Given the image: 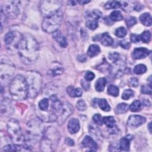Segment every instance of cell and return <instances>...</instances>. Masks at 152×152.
<instances>
[{
	"instance_id": "obj_1",
	"label": "cell",
	"mask_w": 152,
	"mask_h": 152,
	"mask_svg": "<svg viewBox=\"0 0 152 152\" xmlns=\"http://www.w3.org/2000/svg\"><path fill=\"white\" fill-rule=\"evenodd\" d=\"M18 53L23 63L27 65L32 64L39 57V45L31 34H23L18 46Z\"/></svg>"
},
{
	"instance_id": "obj_2",
	"label": "cell",
	"mask_w": 152,
	"mask_h": 152,
	"mask_svg": "<svg viewBox=\"0 0 152 152\" xmlns=\"http://www.w3.org/2000/svg\"><path fill=\"white\" fill-rule=\"evenodd\" d=\"M43 124L38 118L32 119L27 122V131L24 135V144L28 148L34 145L43 134Z\"/></svg>"
},
{
	"instance_id": "obj_3",
	"label": "cell",
	"mask_w": 152,
	"mask_h": 152,
	"mask_svg": "<svg viewBox=\"0 0 152 152\" xmlns=\"http://www.w3.org/2000/svg\"><path fill=\"white\" fill-rule=\"evenodd\" d=\"M10 93L15 100H25L28 97V86L26 78L17 75L10 84Z\"/></svg>"
},
{
	"instance_id": "obj_4",
	"label": "cell",
	"mask_w": 152,
	"mask_h": 152,
	"mask_svg": "<svg viewBox=\"0 0 152 152\" xmlns=\"http://www.w3.org/2000/svg\"><path fill=\"white\" fill-rule=\"evenodd\" d=\"M59 139L60 134L58 131L53 126L48 127L43 132L41 139V150L46 152L55 150L58 145Z\"/></svg>"
},
{
	"instance_id": "obj_5",
	"label": "cell",
	"mask_w": 152,
	"mask_h": 152,
	"mask_svg": "<svg viewBox=\"0 0 152 152\" xmlns=\"http://www.w3.org/2000/svg\"><path fill=\"white\" fill-rule=\"evenodd\" d=\"M26 80L28 86V97H36L42 88V75L37 71H29L26 73Z\"/></svg>"
},
{
	"instance_id": "obj_6",
	"label": "cell",
	"mask_w": 152,
	"mask_h": 152,
	"mask_svg": "<svg viewBox=\"0 0 152 152\" xmlns=\"http://www.w3.org/2000/svg\"><path fill=\"white\" fill-rule=\"evenodd\" d=\"M62 20V13L59 10L58 12L46 16L42 22L43 30L49 33L58 31Z\"/></svg>"
},
{
	"instance_id": "obj_7",
	"label": "cell",
	"mask_w": 152,
	"mask_h": 152,
	"mask_svg": "<svg viewBox=\"0 0 152 152\" xmlns=\"http://www.w3.org/2000/svg\"><path fill=\"white\" fill-rule=\"evenodd\" d=\"M7 130L14 144H24V135L22 133L19 122L15 119H11L7 124Z\"/></svg>"
},
{
	"instance_id": "obj_8",
	"label": "cell",
	"mask_w": 152,
	"mask_h": 152,
	"mask_svg": "<svg viewBox=\"0 0 152 152\" xmlns=\"http://www.w3.org/2000/svg\"><path fill=\"white\" fill-rule=\"evenodd\" d=\"M23 34L16 31H11L7 33L4 37V42L9 53H14L18 52L20 42Z\"/></svg>"
},
{
	"instance_id": "obj_9",
	"label": "cell",
	"mask_w": 152,
	"mask_h": 152,
	"mask_svg": "<svg viewBox=\"0 0 152 152\" xmlns=\"http://www.w3.org/2000/svg\"><path fill=\"white\" fill-rule=\"evenodd\" d=\"M15 72L14 65L8 62L1 63L0 65V78L1 85H7L11 81V78Z\"/></svg>"
},
{
	"instance_id": "obj_10",
	"label": "cell",
	"mask_w": 152,
	"mask_h": 152,
	"mask_svg": "<svg viewBox=\"0 0 152 152\" xmlns=\"http://www.w3.org/2000/svg\"><path fill=\"white\" fill-rule=\"evenodd\" d=\"M4 4L1 5V12L4 15L10 18H15L20 14V7L18 6L20 2L15 1H5Z\"/></svg>"
},
{
	"instance_id": "obj_11",
	"label": "cell",
	"mask_w": 152,
	"mask_h": 152,
	"mask_svg": "<svg viewBox=\"0 0 152 152\" xmlns=\"http://www.w3.org/2000/svg\"><path fill=\"white\" fill-rule=\"evenodd\" d=\"M61 5L60 1H42L40 4V11L45 17L59 11Z\"/></svg>"
},
{
	"instance_id": "obj_12",
	"label": "cell",
	"mask_w": 152,
	"mask_h": 152,
	"mask_svg": "<svg viewBox=\"0 0 152 152\" xmlns=\"http://www.w3.org/2000/svg\"><path fill=\"white\" fill-rule=\"evenodd\" d=\"M64 107L60 116L57 118L56 122L59 125L62 124L73 112L74 109L72 106L67 102H63Z\"/></svg>"
},
{
	"instance_id": "obj_13",
	"label": "cell",
	"mask_w": 152,
	"mask_h": 152,
	"mask_svg": "<svg viewBox=\"0 0 152 152\" xmlns=\"http://www.w3.org/2000/svg\"><path fill=\"white\" fill-rule=\"evenodd\" d=\"M145 121V118L142 116L131 115L128 119L127 124L131 128H137L144 124Z\"/></svg>"
},
{
	"instance_id": "obj_14",
	"label": "cell",
	"mask_w": 152,
	"mask_h": 152,
	"mask_svg": "<svg viewBox=\"0 0 152 152\" xmlns=\"http://www.w3.org/2000/svg\"><path fill=\"white\" fill-rule=\"evenodd\" d=\"M150 53V50L145 48H137L134 49L132 56L134 59H140L145 58Z\"/></svg>"
},
{
	"instance_id": "obj_15",
	"label": "cell",
	"mask_w": 152,
	"mask_h": 152,
	"mask_svg": "<svg viewBox=\"0 0 152 152\" xmlns=\"http://www.w3.org/2000/svg\"><path fill=\"white\" fill-rule=\"evenodd\" d=\"M52 37L53 39L62 47L65 48L66 47L68 43L65 36L59 31H56L52 33Z\"/></svg>"
},
{
	"instance_id": "obj_16",
	"label": "cell",
	"mask_w": 152,
	"mask_h": 152,
	"mask_svg": "<svg viewBox=\"0 0 152 152\" xmlns=\"http://www.w3.org/2000/svg\"><path fill=\"white\" fill-rule=\"evenodd\" d=\"M131 135H128L121 138L119 142V148L122 151H128L129 150L130 141L134 138Z\"/></svg>"
},
{
	"instance_id": "obj_17",
	"label": "cell",
	"mask_w": 152,
	"mask_h": 152,
	"mask_svg": "<svg viewBox=\"0 0 152 152\" xmlns=\"http://www.w3.org/2000/svg\"><path fill=\"white\" fill-rule=\"evenodd\" d=\"M82 143L85 147L88 148L90 151H95L98 148L97 144L93 138L89 136H86L83 139Z\"/></svg>"
},
{
	"instance_id": "obj_18",
	"label": "cell",
	"mask_w": 152,
	"mask_h": 152,
	"mask_svg": "<svg viewBox=\"0 0 152 152\" xmlns=\"http://www.w3.org/2000/svg\"><path fill=\"white\" fill-rule=\"evenodd\" d=\"M80 124L78 119L72 118L70 119L68 124V129L71 134H75L80 129Z\"/></svg>"
},
{
	"instance_id": "obj_19",
	"label": "cell",
	"mask_w": 152,
	"mask_h": 152,
	"mask_svg": "<svg viewBox=\"0 0 152 152\" xmlns=\"http://www.w3.org/2000/svg\"><path fill=\"white\" fill-rule=\"evenodd\" d=\"M99 40L100 41L101 43L106 46H111L113 43V39L109 36L107 33H104L100 36Z\"/></svg>"
},
{
	"instance_id": "obj_20",
	"label": "cell",
	"mask_w": 152,
	"mask_h": 152,
	"mask_svg": "<svg viewBox=\"0 0 152 152\" xmlns=\"http://www.w3.org/2000/svg\"><path fill=\"white\" fill-rule=\"evenodd\" d=\"M89 132L90 134L96 139L97 140H100L102 138V133L100 130V129L96 126V125H90L89 128Z\"/></svg>"
},
{
	"instance_id": "obj_21",
	"label": "cell",
	"mask_w": 152,
	"mask_h": 152,
	"mask_svg": "<svg viewBox=\"0 0 152 152\" xmlns=\"http://www.w3.org/2000/svg\"><path fill=\"white\" fill-rule=\"evenodd\" d=\"M121 7L126 12H131L135 9V2L131 1H120Z\"/></svg>"
},
{
	"instance_id": "obj_22",
	"label": "cell",
	"mask_w": 152,
	"mask_h": 152,
	"mask_svg": "<svg viewBox=\"0 0 152 152\" xmlns=\"http://www.w3.org/2000/svg\"><path fill=\"white\" fill-rule=\"evenodd\" d=\"M141 23L145 26H150L151 25V17L150 13L145 12L140 17Z\"/></svg>"
},
{
	"instance_id": "obj_23",
	"label": "cell",
	"mask_w": 152,
	"mask_h": 152,
	"mask_svg": "<svg viewBox=\"0 0 152 152\" xmlns=\"http://www.w3.org/2000/svg\"><path fill=\"white\" fill-rule=\"evenodd\" d=\"M100 52V49L97 45H91L89 46L87 50V55L90 57H94Z\"/></svg>"
},
{
	"instance_id": "obj_24",
	"label": "cell",
	"mask_w": 152,
	"mask_h": 152,
	"mask_svg": "<svg viewBox=\"0 0 152 152\" xmlns=\"http://www.w3.org/2000/svg\"><path fill=\"white\" fill-rule=\"evenodd\" d=\"M106 83V79L104 78H100L97 79L95 84V88L97 91H103L104 89Z\"/></svg>"
},
{
	"instance_id": "obj_25",
	"label": "cell",
	"mask_w": 152,
	"mask_h": 152,
	"mask_svg": "<svg viewBox=\"0 0 152 152\" xmlns=\"http://www.w3.org/2000/svg\"><path fill=\"white\" fill-rule=\"evenodd\" d=\"M64 71V69L61 66H55L54 68L49 69L48 71V74L50 76L55 77L58 75L61 74Z\"/></svg>"
},
{
	"instance_id": "obj_26",
	"label": "cell",
	"mask_w": 152,
	"mask_h": 152,
	"mask_svg": "<svg viewBox=\"0 0 152 152\" xmlns=\"http://www.w3.org/2000/svg\"><path fill=\"white\" fill-rule=\"evenodd\" d=\"M86 14L87 17H91L93 18V20H95L99 19L102 15V12L99 11L98 10H94L91 11H88Z\"/></svg>"
},
{
	"instance_id": "obj_27",
	"label": "cell",
	"mask_w": 152,
	"mask_h": 152,
	"mask_svg": "<svg viewBox=\"0 0 152 152\" xmlns=\"http://www.w3.org/2000/svg\"><path fill=\"white\" fill-rule=\"evenodd\" d=\"M98 104L99 107L103 111L108 112L110 110V107L108 104L107 100L104 99H100L98 100Z\"/></svg>"
},
{
	"instance_id": "obj_28",
	"label": "cell",
	"mask_w": 152,
	"mask_h": 152,
	"mask_svg": "<svg viewBox=\"0 0 152 152\" xmlns=\"http://www.w3.org/2000/svg\"><path fill=\"white\" fill-rule=\"evenodd\" d=\"M49 104V100L46 98H45L41 100L39 103V107L40 109V110H42L43 112H47L48 111Z\"/></svg>"
},
{
	"instance_id": "obj_29",
	"label": "cell",
	"mask_w": 152,
	"mask_h": 152,
	"mask_svg": "<svg viewBox=\"0 0 152 152\" xmlns=\"http://www.w3.org/2000/svg\"><path fill=\"white\" fill-rule=\"evenodd\" d=\"M129 109V106L126 103H122L119 104L115 109V112L116 114H123L125 113Z\"/></svg>"
},
{
	"instance_id": "obj_30",
	"label": "cell",
	"mask_w": 152,
	"mask_h": 152,
	"mask_svg": "<svg viewBox=\"0 0 152 152\" xmlns=\"http://www.w3.org/2000/svg\"><path fill=\"white\" fill-rule=\"evenodd\" d=\"M142 107V103L140 100H136L135 101H134L130 105L129 109L131 112H138L141 110Z\"/></svg>"
},
{
	"instance_id": "obj_31",
	"label": "cell",
	"mask_w": 152,
	"mask_h": 152,
	"mask_svg": "<svg viewBox=\"0 0 152 152\" xmlns=\"http://www.w3.org/2000/svg\"><path fill=\"white\" fill-rule=\"evenodd\" d=\"M103 122L109 128H112L115 126V120L113 116H105L103 118Z\"/></svg>"
},
{
	"instance_id": "obj_32",
	"label": "cell",
	"mask_w": 152,
	"mask_h": 152,
	"mask_svg": "<svg viewBox=\"0 0 152 152\" xmlns=\"http://www.w3.org/2000/svg\"><path fill=\"white\" fill-rule=\"evenodd\" d=\"M120 7H121L120 2L116 1H107L104 5V8L107 10L116 9V8H118Z\"/></svg>"
},
{
	"instance_id": "obj_33",
	"label": "cell",
	"mask_w": 152,
	"mask_h": 152,
	"mask_svg": "<svg viewBox=\"0 0 152 152\" xmlns=\"http://www.w3.org/2000/svg\"><path fill=\"white\" fill-rule=\"evenodd\" d=\"M119 88L115 85H109L107 87V93L113 97H117L119 94Z\"/></svg>"
},
{
	"instance_id": "obj_34",
	"label": "cell",
	"mask_w": 152,
	"mask_h": 152,
	"mask_svg": "<svg viewBox=\"0 0 152 152\" xmlns=\"http://www.w3.org/2000/svg\"><path fill=\"white\" fill-rule=\"evenodd\" d=\"M110 18L114 21H121L123 19V16L119 11H114L111 12Z\"/></svg>"
},
{
	"instance_id": "obj_35",
	"label": "cell",
	"mask_w": 152,
	"mask_h": 152,
	"mask_svg": "<svg viewBox=\"0 0 152 152\" xmlns=\"http://www.w3.org/2000/svg\"><path fill=\"white\" fill-rule=\"evenodd\" d=\"M147 71V67L144 64L137 65L134 68V72L136 74H142Z\"/></svg>"
},
{
	"instance_id": "obj_36",
	"label": "cell",
	"mask_w": 152,
	"mask_h": 152,
	"mask_svg": "<svg viewBox=\"0 0 152 152\" xmlns=\"http://www.w3.org/2000/svg\"><path fill=\"white\" fill-rule=\"evenodd\" d=\"M140 39L142 40L144 43H148L151 39V33L149 31H144L140 36Z\"/></svg>"
},
{
	"instance_id": "obj_37",
	"label": "cell",
	"mask_w": 152,
	"mask_h": 152,
	"mask_svg": "<svg viewBox=\"0 0 152 152\" xmlns=\"http://www.w3.org/2000/svg\"><path fill=\"white\" fill-rule=\"evenodd\" d=\"M86 26L88 28L93 30H95L97 28L98 23H97V20L91 19V20H89L87 21Z\"/></svg>"
},
{
	"instance_id": "obj_38",
	"label": "cell",
	"mask_w": 152,
	"mask_h": 152,
	"mask_svg": "<svg viewBox=\"0 0 152 152\" xmlns=\"http://www.w3.org/2000/svg\"><path fill=\"white\" fill-rule=\"evenodd\" d=\"M126 34V30L124 27H121L118 28L115 30V35L120 38L125 37Z\"/></svg>"
},
{
	"instance_id": "obj_39",
	"label": "cell",
	"mask_w": 152,
	"mask_h": 152,
	"mask_svg": "<svg viewBox=\"0 0 152 152\" xmlns=\"http://www.w3.org/2000/svg\"><path fill=\"white\" fill-rule=\"evenodd\" d=\"M134 94V91L131 90V89H126L125 90H124V91L122 93V98L124 100H128L129 99H130L131 97H133Z\"/></svg>"
},
{
	"instance_id": "obj_40",
	"label": "cell",
	"mask_w": 152,
	"mask_h": 152,
	"mask_svg": "<svg viewBox=\"0 0 152 152\" xmlns=\"http://www.w3.org/2000/svg\"><path fill=\"white\" fill-rule=\"evenodd\" d=\"M76 107L79 111H84L87 109V105L86 104V102L83 100H79L77 104H76Z\"/></svg>"
},
{
	"instance_id": "obj_41",
	"label": "cell",
	"mask_w": 152,
	"mask_h": 152,
	"mask_svg": "<svg viewBox=\"0 0 152 152\" xmlns=\"http://www.w3.org/2000/svg\"><path fill=\"white\" fill-rule=\"evenodd\" d=\"M126 24L128 28H130L134 26L137 23V20L134 17H128L125 20Z\"/></svg>"
},
{
	"instance_id": "obj_42",
	"label": "cell",
	"mask_w": 152,
	"mask_h": 152,
	"mask_svg": "<svg viewBox=\"0 0 152 152\" xmlns=\"http://www.w3.org/2000/svg\"><path fill=\"white\" fill-rule=\"evenodd\" d=\"M109 59L113 63H115L119 59V54L116 52H111L109 53Z\"/></svg>"
},
{
	"instance_id": "obj_43",
	"label": "cell",
	"mask_w": 152,
	"mask_h": 152,
	"mask_svg": "<svg viewBox=\"0 0 152 152\" xmlns=\"http://www.w3.org/2000/svg\"><path fill=\"white\" fill-rule=\"evenodd\" d=\"M141 92L144 94H151V84L149 85H143L141 86Z\"/></svg>"
},
{
	"instance_id": "obj_44",
	"label": "cell",
	"mask_w": 152,
	"mask_h": 152,
	"mask_svg": "<svg viewBox=\"0 0 152 152\" xmlns=\"http://www.w3.org/2000/svg\"><path fill=\"white\" fill-rule=\"evenodd\" d=\"M93 120L95 124H96L98 125H102L103 122V119L100 115L97 113L95 114L93 117Z\"/></svg>"
},
{
	"instance_id": "obj_45",
	"label": "cell",
	"mask_w": 152,
	"mask_h": 152,
	"mask_svg": "<svg viewBox=\"0 0 152 152\" xmlns=\"http://www.w3.org/2000/svg\"><path fill=\"white\" fill-rule=\"evenodd\" d=\"M128 84L131 87H136L138 85V80L135 77H132L129 79L128 81Z\"/></svg>"
},
{
	"instance_id": "obj_46",
	"label": "cell",
	"mask_w": 152,
	"mask_h": 152,
	"mask_svg": "<svg viewBox=\"0 0 152 152\" xmlns=\"http://www.w3.org/2000/svg\"><path fill=\"white\" fill-rule=\"evenodd\" d=\"M94 77H95V75L91 71H87L84 75V78H85L86 80H87L88 81H90L93 80L94 78Z\"/></svg>"
},
{
	"instance_id": "obj_47",
	"label": "cell",
	"mask_w": 152,
	"mask_h": 152,
	"mask_svg": "<svg viewBox=\"0 0 152 152\" xmlns=\"http://www.w3.org/2000/svg\"><path fill=\"white\" fill-rule=\"evenodd\" d=\"M119 45H120V46H121L122 48L125 49H129V48H130V46H131L130 43H129L128 41L126 40H123L121 41L120 43H119Z\"/></svg>"
},
{
	"instance_id": "obj_48",
	"label": "cell",
	"mask_w": 152,
	"mask_h": 152,
	"mask_svg": "<svg viewBox=\"0 0 152 152\" xmlns=\"http://www.w3.org/2000/svg\"><path fill=\"white\" fill-rule=\"evenodd\" d=\"M131 41L133 43H137L140 40V36L135 34H132L130 36Z\"/></svg>"
},
{
	"instance_id": "obj_49",
	"label": "cell",
	"mask_w": 152,
	"mask_h": 152,
	"mask_svg": "<svg viewBox=\"0 0 152 152\" xmlns=\"http://www.w3.org/2000/svg\"><path fill=\"white\" fill-rule=\"evenodd\" d=\"M119 148H120L119 146L118 147L116 144H113L109 146V150L110 151H119L120 150Z\"/></svg>"
},
{
	"instance_id": "obj_50",
	"label": "cell",
	"mask_w": 152,
	"mask_h": 152,
	"mask_svg": "<svg viewBox=\"0 0 152 152\" xmlns=\"http://www.w3.org/2000/svg\"><path fill=\"white\" fill-rule=\"evenodd\" d=\"M74 88L70 86L69 87H68L67 89H66V91L68 93V94L71 96V97H74Z\"/></svg>"
},
{
	"instance_id": "obj_51",
	"label": "cell",
	"mask_w": 152,
	"mask_h": 152,
	"mask_svg": "<svg viewBox=\"0 0 152 152\" xmlns=\"http://www.w3.org/2000/svg\"><path fill=\"white\" fill-rule=\"evenodd\" d=\"M82 93H83V91L80 88H77L74 89V97H80L82 95Z\"/></svg>"
},
{
	"instance_id": "obj_52",
	"label": "cell",
	"mask_w": 152,
	"mask_h": 152,
	"mask_svg": "<svg viewBox=\"0 0 152 152\" xmlns=\"http://www.w3.org/2000/svg\"><path fill=\"white\" fill-rule=\"evenodd\" d=\"M81 85L83 86V87L86 90H88V88H90V84L88 83V81L86 80H81Z\"/></svg>"
},
{
	"instance_id": "obj_53",
	"label": "cell",
	"mask_w": 152,
	"mask_h": 152,
	"mask_svg": "<svg viewBox=\"0 0 152 152\" xmlns=\"http://www.w3.org/2000/svg\"><path fill=\"white\" fill-rule=\"evenodd\" d=\"M77 58H78V61H80V62H85V61H86V59H87V58H86V55H78Z\"/></svg>"
},
{
	"instance_id": "obj_54",
	"label": "cell",
	"mask_w": 152,
	"mask_h": 152,
	"mask_svg": "<svg viewBox=\"0 0 152 152\" xmlns=\"http://www.w3.org/2000/svg\"><path fill=\"white\" fill-rule=\"evenodd\" d=\"M65 143L66 144H68V145H70V146L74 145V141L72 140H71V138H67L66 139H65Z\"/></svg>"
},
{
	"instance_id": "obj_55",
	"label": "cell",
	"mask_w": 152,
	"mask_h": 152,
	"mask_svg": "<svg viewBox=\"0 0 152 152\" xmlns=\"http://www.w3.org/2000/svg\"><path fill=\"white\" fill-rule=\"evenodd\" d=\"M142 103L145 106H151V102L148 99H143Z\"/></svg>"
},
{
	"instance_id": "obj_56",
	"label": "cell",
	"mask_w": 152,
	"mask_h": 152,
	"mask_svg": "<svg viewBox=\"0 0 152 152\" xmlns=\"http://www.w3.org/2000/svg\"><path fill=\"white\" fill-rule=\"evenodd\" d=\"M81 5H84V4H86L87 3H88L90 2V1H85V0H81V1H77Z\"/></svg>"
},
{
	"instance_id": "obj_57",
	"label": "cell",
	"mask_w": 152,
	"mask_h": 152,
	"mask_svg": "<svg viewBox=\"0 0 152 152\" xmlns=\"http://www.w3.org/2000/svg\"><path fill=\"white\" fill-rule=\"evenodd\" d=\"M69 4L70 5H75L77 4V1H69Z\"/></svg>"
},
{
	"instance_id": "obj_58",
	"label": "cell",
	"mask_w": 152,
	"mask_h": 152,
	"mask_svg": "<svg viewBox=\"0 0 152 152\" xmlns=\"http://www.w3.org/2000/svg\"><path fill=\"white\" fill-rule=\"evenodd\" d=\"M148 129H149L150 132H151V123H149V124H148Z\"/></svg>"
}]
</instances>
